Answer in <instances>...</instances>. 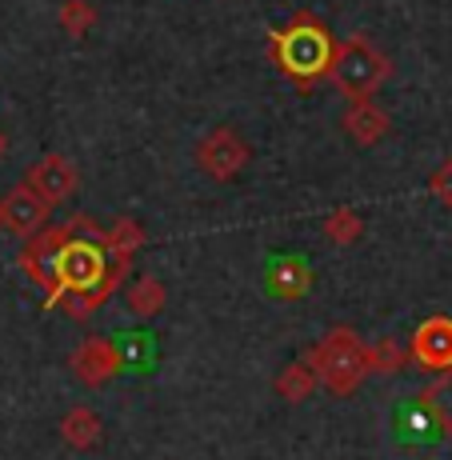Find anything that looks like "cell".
Returning <instances> with one entry per match:
<instances>
[{
	"label": "cell",
	"instance_id": "6da1fadb",
	"mask_svg": "<svg viewBox=\"0 0 452 460\" xmlns=\"http://www.w3.org/2000/svg\"><path fill=\"white\" fill-rule=\"evenodd\" d=\"M336 44L341 40L332 37V29L313 13H297L285 29L269 32L272 60H277V68L300 93H313V84L332 73Z\"/></svg>",
	"mask_w": 452,
	"mask_h": 460
},
{
	"label": "cell",
	"instance_id": "7a4b0ae2",
	"mask_svg": "<svg viewBox=\"0 0 452 460\" xmlns=\"http://www.w3.org/2000/svg\"><path fill=\"white\" fill-rule=\"evenodd\" d=\"M308 360H313L316 376H321V385L329 388L332 396L357 393L360 380L372 373L368 368V344L360 341L352 329H344V324L324 336V341L308 352Z\"/></svg>",
	"mask_w": 452,
	"mask_h": 460
},
{
	"label": "cell",
	"instance_id": "3957f363",
	"mask_svg": "<svg viewBox=\"0 0 452 460\" xmlns=\"http://www.w3.org/2000/svg\"><path fill=\"white\" fill-rule=\"evenodd\" d=\"M112 277V261L104 249V233H73L65 241V249L57 252V277H52V296L49 305H57L68 293H88V288L104 285Z\"/></svg>",
	"mask_w": 452,
	"mask_h": 460
},
{
	"label": "cell",
	"instance_id": "277c9868",
	"mask_svg": "<svg viewBox=\"0 0 452 460\" xmlns=\"http://www.w3.org/2000/svg\"><path fill=\"white\" fill-rule=\"evenodd\" d=\"M329 81L341 88L349 101H368V96L380 93V84L388 81V57L368 37H349L336 44Z\"/></svg>",
	"mask_w": 452,
	"mask_h": 460
},
{
	"label": "cell",
	"instance_id": "5b68a950",
	"mask_svg": "<svg viewBox=\"0 0 452 460\" xmlns=\"http://www.w3.org/2000/svg\"><path fill=\"white\" fill-rule=\"evenodd\" d=\"M248 161H253V148L241 140V132L228 125H217L197 145V164L212 181H236L248 168Z\"/></svg>",
	"mask_w": 452,
	"mask_h": 460
},
{
	"label": "cell",
	"instance_id": "8992f818",
	"mask_svg": "<svg viewBox=\"0 0 452 460\" xmlns=\"http://www.w3.org/2000/svg\"><path fill=\"white\" fill-rule=\"evenodd\" d=\"M49 212H52V205L40 197L37 189L16 184V189H8L4 200H0V228H4V233H13V236L32 241L37 233L49 228Z\"/></svg>",
	"mask_w": 452,
	"mask_h": 460
},
{
	"label": "cell",
	"instance_id": "52a82bcc",
	"mask_svg": "<svg viewBox=\"0 0 452 460\" xmlns=\"http://www.w3.org/2000/svg\"><path fill=\"white\" fill-rule=\"evenodd\" d=\"M120 368H124V352L112 341H104V336H88L81 349L73 352V373L88 388L109 385V380L117 376Z\"/></svg>",
	"mask_w": 452,
	"mask_h": 460
},
{
	"label": "cell",
	"instance_id": "ba28073f",
	"mask_svg": "<svg viewBox=\"0 0 452 460\" xmlns=\"http://www.w3.org/2000/svg\"><path fill=\"white\" fill-rule=\"evenodd\" d=\"M24 184H29V189H37L49 205H65V200L81 189V176H76V168L68 164L65 156L49 153V156H40L37 164H29Z\"/></svg>",
	"mask_w": 452,
	"mask_h": 460
},
{
	"label": "cell",
	"instance_id": "9c48e42d",
	"mask_svg": "<svg viewBox=\"0 0 452 460\" xmlns=\"http://www.w3.org/2000/svg\"><path fill=\"white\" fill-rule=\"evenodd\" d=\"M412 360L432 373L452 368V316H429L412 332Z\"/></svg>",
	"mask_w": 452,
	"mask_h": 460
},
{
	"label": "cell",
	"instance_id": "30bf717a",
	"mask_svg": "<svg viewBox=\"0 0 452 460\" xmlns=\"http://www.w3.org/2000/svg\"><path fill=\"white\" fill-rule=\"evenodd\" d=\"M261 280H264V293L272 300H300V296H308V288H313V272H308L305 256H288V252L269 256Z\"/></svg>",
	"mask_w": 452,
	"mask_h": 460
},
{
	"label": "cell",
	"instance_id": "8fae6325",
	"mask_svg": "<svg viewBox=\"0 0 452 460\" xmlns=\"http://www.w3.org/2000/svg\"><path fill=\"white\" fill-rule=\"evenodd\" d=\"M73 236V225L65 228H44L29 241V249L21 252V269L29 272L37 285H49L52 288V277H57V252L65 249V241Z\"/></svg>",
	"mask_w": 452,
	"mask_h": 460
},
{
	"label": "cell",
	"instance_id": "7c38bea8",
	"mask_svg": "<svg viewBox=\"0 0 452 460\" xmlns=\"http://www.w3.org/2000/svg\"><path fill=\"white\" fill-rule=\"evenodd\" d=\"M341 125H344V132H349L360 148H372V145H380V140L388 137V112L380 109L372 96H368V101H349Z\"/></svg>",
	"mask_w": 452,
	"mask_h": 460
},
{
	"label": "cell",
	"instance_id": "4fadbf2b",
	"mask_svg": "<svg viewBox=\"0 0 452 460\" xmlns=\"http://www.w3.org/2000/svg\"><path fill=\"white\" fill-rule=\"evenodd\" d=\"M101 432H104V424L101 417H96L88 404H76V409H68L65 412V420H60V437H65V445H73V448H96V440H101Z\"/></svg>",
	"mask_w": 452,
	"mask_h": 460
},
{
	"label": "cell",
	"instance_id": "5bb4252c",
	"mask_svg": "<svg viewBox=\"0 0 452 460\" xmlns=\"http://www.w3.org/2000/svg\"><path fill=\"white\" fill-rule=\"evenodd\" d=\"M140 244H145V228H140V220H132V217L112 220V228L104 233V249H109V261H112V264H124V269L132 264V256H137Z\"/></svg>",
	"mask_w": 452,
	"mask_h": 460
},
{
	"label": "cell",
	"instance_id": "9a60e30c",
	"mask_svg": "<svg viewBox=\"0 0 452 460\" xmlns=\"http://www.w3.org/2000/svg\"><path fill=\"white\" fill-rule=\"evenodd\" d=\"M421 409L437 429L452 432V368H445V373L421 393Z\"/></svg>",
	"mask_w": 452,
	"mask_h": 460
},
{
	"label": "cell",
	"instance_id": "2e32d148",
	"mask_svg": "<svg viewBox=\"0 0 452 460\" xmlns=\"http://www.w3.org/2000/svg\"><path fill=\"white\" fill-rule=\"evenodd\" d=\"M316 368H313V360H297V365H288L285 373L277 376V393L285 396V401H292V404H300V401H308L313 396V388H316Z\"/></svg>",
	"mask_w": 452,
	"mask_h": 460
},
{
	"label": "cell",
	"instance_id": "e0dca14e",
	"mask_svg": "<svg viewBox=\"0 0 452 460\" xmlns=\"http://www.w3.org/2000/svg\"><path fill=\"white\" fill-rule=\"evenodd\" d=\"M129 308L137 316H156L164 308V285L156 277H140L129 285Z\"/></svg>",
	"mask_w": 452,
	"mask_h": 460
},
{
	"label": "cell",
	"instance_id": "ac0fdd59",
	"mask_svg": "<svg viewBox=\"0 0 452 460\" xmlns=\"http://www.w3.org/2000/svg\"><path fill=\"white\" fill-rule=\"evenodd\" d=\"M360 233H365V220H360V212L332 208L329 217H324V236H329L332 244H352Z\"/></svg>",
	"mask_w": 452,
	"mask_h": 460
},
{
	"label": "cell",
	"instance_id": "d6986e66",
	"mask_svg": "<svg viewBox=\"0 0 452 460\" xmlns=\"http://www.w3.org/2000/svg\"><path fill=\"white\" fill-rule=\"evenodd\" d=\"M93 24H96V8L88 4V0H65V4H60V29H65L68 37H84Z\"/></svg>",
	"mask_w": 452,
	"mask_h": 460
},
{
	"label": "cell",
	"instance_id": "ffe728a7",
	"mask_svg": "<svg viewBox=\"0 0 452 460\" xmlns=\"http://www.w3.org/2000/svg\"><path fill=\"white\" fill-rule=\"evenodd\" d=\"M404 365V349L393 341V336H385L380 344H372L368 349V368L372 373H401Z\"/></svg>",
	"mask_w": 452,
	"mask_h": 460
},
{
	"label": "cell",
	"instance_id": "44dd1931",
	"mask_svg": "<svg viewBox=\"0 0 452 460\" xmlns=\"http://www.w3.org/2000/svg\"><path fill=\"white\" fill-rule=\"evenodd\" d=\"M429 189H432V197H437L440 205L452 208V161H445L437 172L429 176Z\"/></svg>",
	"mask_w": 452,
	"mask_h": 460
},
{
	"label": "cell",
	"instance_id": "7402d4cb",
	"mask_svg": "<svg viewBox=\"0 0 452 460\" xmlns=\"http://www.w3.org/2000/svg\"><path fill=\"white\" fill-rule=\"evenodd\" d=\"M4 153H8V132L0 128V161H4Z\"/></svg>",
	"mask_w": 452,
	"mask_h": 460
}]
</instances>
